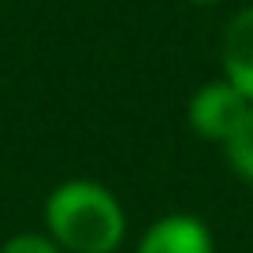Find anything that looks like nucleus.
I'll return each mask as SVG.
<instances>
[{
  "instance_id": "5",
  "label": "nucleus",
  "mask_w": 253,
  "mask_h": 253,
  "mask_svg": "<svg viewBox=\"0 0 253 253\" xmlns=\"http://www.w3.org/2000/svg\"><path fill=\"white\" fill-rule=\"evenodd\" d=\"M223 153H227V164L238 179L253 182V104L242 116V123L231 130V138L223 142Z\"/></svg>"
},
{
  "instance_id": "3",
  "label": "nucleus",
  "mask_w": 253,
  "mask_h": 253,
  "mask_svg": "<svg viewBox=\"0 0 253 253\" xmlns=\"http://www.w3.org/2000/svg\"><path fill=\"white\" fill-rule=\"evenodd\" d=\"M138 253H216V242L209 235L205 220L171 212V216H160L157 223H149V231L138 242Z\"/></svg>"
},
{
  "instance_id": "6",
  "label": "nucleus",
  "mask_w": 253,
  "mask_h": 253,
  "mask_svg": "<svg viewBox=\"0 0 253 253\" xmlns=\"http://www.w3.org/2000/svg\"><path fill=\"white\" fill-rule=\"evenodd\" d=\"M0 253H63L60 246L48 235H38V231H23V235H11L8 242L0 246Z\"/></svg>"
},
{
  "instance_id": "1",
  "label": "nucleus",
  "mask_w": 253,
  "mask_h": 253,
  "mask_svg": "<svg viewBox=\"0 0 253 253\" xmlns=\"http://www.w3.org/2000/svg\"><path fill=\"white\" fill-rule=\"evenodd\" d=\"M45 231L67 253H116L126 238V212L108 186L71 179L48 194Z\"/></svg>"
},
{
  "instance_id": "7",
  "label": "nucleus",
  "mask_w": 253,
  "mask_h": 253,
  "mask_svg": "<svg viewBox=\"0 0 253 253\" xmlns=\"http://www.w3.org/2000/svg\"><path fill=\"white\" fill-rule=\"evenodd\" d=\"M194 4H220V0H194Z\"/></svg>"
},
{
  "instance_id": "4",
  "label": "nucleus",
  "mask_w": 253,
  "mask_h": 253,
  "mask_svg": "<svg viewBox=\"0 0 253 253\" xmlns=\"http://www.w3.org/2000/svg\"><path fill=\"white\" fill-rule=\"evenodd\" d=\"M220 63H223V79L253 104V8H242L223 26Z\"/></svg>"
},
{
  "instance_id": "2",
  "label": "nucleus",
  "mask_w": 253,
  "mask_h": 253,
  "mask_svg": "<svg viewBox=\"0 0 253 253\" xmlns=\"http://www.w3.org/2000/svg\"><path fill=\"white\" fill-rule=\"evenodd\" d=\"M246 112H250V101H246L227 79H216V82H209V86L194 89V97H190V104H186L190 130L209 138V142H220V145L227 142L231 130L242 123Z\"/></svg>"
}]
</instances>
